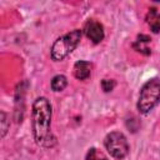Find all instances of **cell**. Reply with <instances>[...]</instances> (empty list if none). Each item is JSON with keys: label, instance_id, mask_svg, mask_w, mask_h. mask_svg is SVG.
Instances as JSON below:
<instances>
[{"label": "cell", "instance_id": "7c38bea8", "mask_svg": "<svg viewBox=\"0 0 160 160\" xmlns=\"http://www.w3.org/2000/svg\"><path fill=\"white\" fill-rule=\"evenodd\" d=\"M96 151H95V149L94 148H91V149H89V151H88V155H86V160H96Z\"/></svg>", "mask_w": 160, "mask_h": 160}, {"label": "cell", "instance_id": "3957f363", "mask_svg": "<svg viewBox=\"0 0 160 160\" xmlns=\"http://www.w3.org/2000/svg\"><path fill=\"white\" fill-rule=\"evenodd\" d=\"M81 40V30L75 29L65 35L58 38L51 46V59L54 61H60L65 59L70 52H72Z\"/></svg>", "mask_w": 160, "mask_h": 160}, {"label": "cell", "instance_id": "277c9868", "mask_svg": "<svg viewBox=\"0 0 160 160\" xmlns=\"http://www.w3.org/2000/svg\"><path fill=\"white\" fill-rule=\"evenodd\" d=\"M104 145L108 150V152L118 159H124L129 152V144L126 140V136L120 131H111L105 136Z\"/></svg>", "mask_w": 160, "mask_h": 160}, {"label": "cell", "instance_id": "8fae6325", "mask_svg": "<svg viewBox=\"0 0 160 160\" xmlns=\"http://www.w3.org/2000/svg\"><path fill=\"white\" fill-rule=\"evenodd\" d=\"M101 88L105 92H110L115 88V81L111 79H104V80H101Z\"/></svg>", "mask_w": 160, "mask_h": 160}, {"label": "cell", "instance_id": "30bf717a", "mask_svg": "<svg viewBox=\"0 0 160 160\" xmlns=\"http://www.w3.org/2000/svg\"><path fill=\"white\" fill-rule=\"evenodd\" d=\"M0 124H1V138H4L9 130V120H8V115L5 114V111L0 112Z\"/></svg>", "mask_w": 160, "mask_h": 160}, {"label": "cell", "instance_id": "6da1fadb", "mask_svg": "<svg viewBox=\"0 0 160 160\" xmlns=\"http://www.w3.org/2000/svg\"><path fill=\"white\" fill-rule=\"evenodd\" d=\"M51 105L44 96L38 98L32 102L31 125L35 142L42 148H52L56 139L51 132Z\"/></svg>", "mask_w": 160, "mask_h": 160}, {"label": "cell", "instance_id": "ba28073f", "mask_svg": "<svg viewBox=\"0 0 160 160\" xmlns=\"http://www.w3.org/2000/svg\"><path fill=\"white\" fill-rule=\"evenodd\" d=\"M150 40H151V39H150L149 36H146V35H139L138 39H136V41L132 44V46H134V49L138 50L139 52H141V54H144V55H149V54L151 52V50H150L148 46H145V44L150 42Z\"/></svg>", "mask_w": 160, "mask_h": 160}, {"label": "cell", "instance_id": "9c48e42d", "mask_svg": "<svg viewBox=\"0 0 160 160\" xmlns=\"http://www.w3.org/2000/svg\"><path fill=\"white\" fill-rule=\"evenodd\" d=\"M68 86V79L64 75H55L51 80V89L55 92L62 91Z\"/></svg>", "mask_w": 160, "mask_h": 160}, {"label": "cell", "instance_id": "8992f818", "mask_svg": "<svg viewBox=\"0 0 160 160\" xmlns=\"http://www.w3.org/2000/svg\"><path fill=\"white\" fill-rule=\"evenodd\" d=\"M91 74V64L85 60H79L74 65V75L79 80H86Z\"/></svg>", "mask_w": 160, "mask_h": 160}, {"label": "cell", "instance_id": "52a82bcc", "mask_svg": "<svg viewBox=\"0 0 160 160\" xmlns=\"http://www.w3.org/2000/svg\"><path fill=\"white\" fill-rule=\"evenodd\" d=\"M146 22L150 26L151 31L158 34L160 32V14L155 8H151L146 15Z\"/></svg>", "mask_w": 160, "mask_h": 160}, {"label": "cell", "instance_id": "7a4b0ae2", "mask_svg": "<svg viewBox=\"0 0 160 160\" xmlns=\"http://www.w3.org/2000/svg\"><path fill=\"white\" fill-rule=\"evenodd\" d=\"M159 102H160V79L154 78L142 85L136 106L141 114H148Z\"/></svg>", "mask_w": 160, "mask_h": 160}, {"label": "cell", "instance_id": "5b68a950", "mask_svg": "<svg viewBox=\"0 0 160 160\" xmlns=\"http://www.w3.org/2000/svg\"><path fill=\"white\" fill-rule=\"evenodd\" d=\"M84 34L88 39H90L94 44H99L102 41L105 32L102 25L96 20H88L84 26Z\"/></svg>", "mask_w": 160, "mask_h": 160}]
</instances>
